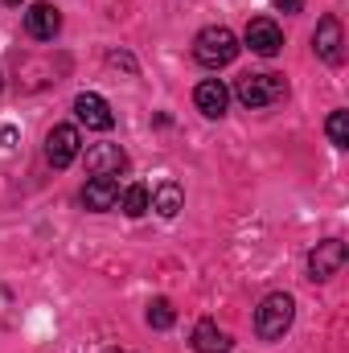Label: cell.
<instances>
[{"label": "cell", "instance_id": "5b68a950", "mask_svg": "<svg viewBox=\"0 0 349 353\" xmlns=\"http://www.w3.org/2000/svg\"><path fill=\"white\" fill-rule=\"evenodd\" d=\"M79 148H83V140H79V128H70V123H58V128L46 136V161H50L54 169L74 165Z\"/></svg>", "mask_w": 349, "mask_h": 353}, {"label": "cell", "instance_id": "52a82bcc", "mask_svg": "<svg viewBox=\"0 0 349 353\" xmlns=\"http://www.w3.org/2000/svg\"><path fill=\"white\" fill-rule=\"evenodd\" d=\"M128 169V152L119 144H90L87 148V173L90 176H119Z\"/></svg>", "mask_w": 349, "mask_h": 353}, {"label": "cell", "instance_id": "3957f363", "mask_svg": "<svg viewBox=\"0 0 349 353\" xmlns=\"http://www.w3.org/2000/svg\"><path fill=\"white\" fill-rule=\"evenodd\" d=\"M283 90H288L283 74H243V79H239V87H235V94H239V103H243V107L259 111V107L279 103V99H283Z\"/></svg>", "mask_w": 349, "mask_h": 353}, {"label": "cell", "instance_id": "2e32d148", "mask_svg": "<svg viewBox=\"0 0 349 353\" xmlns=\"http://www.w3.org/2000/svg\"><path fill=\"white\" fill-rule=\"evenodd\" d=\"M325 132H329V140H333L337 148H349V115L346 111H333V115L325 119Z\"/></svg>", "mask_w": 349, "mask_h": 353}, {"label": "cell", "instance_id": "e0dca14e", "mask_svg": "<svg viewBox=\"0 0 349 353\" xmlns=\"http://www.w3.org/2000/svg\"><path fill=\"white\" fill-rule=\"evenodd\" d=\"M173 321H177V312H173L169 300H152L148 304V325L152 329H173Z\"/></svg>", "mask_w": 349, "mask_h": 353}, {"label": "cell", "instance_id": "30bf717a", "mask_svg": "<svg viewBox=\"0 0 349 353\" xmlns=\"http://www.w3.org/2000/svg\"><path fill=\"white\" fill-rule=\"evenodd\" d=\"M25 29H29V37H37V41H54L58 29H62V12H58L54 4H29Z\"/></svg>", "mask_w": 349, "mask_h": 353}, {"label": "cell", "instance_id": "6da1fadb", "mask_svg": "<svg viewBox=\"0 0 349 353\" xmlns=\"http://www.w3.org/2000/svg\"><path fill=\"white\" fill-rule=\"evenodd\" d=\"M193 58H197L201 66H210V70L230 66V62L239 58V37H235L226 25H206V29L193 37Z\"/></svg>", "mask_w": 349, "mask_h": 353}, {"label": "cell", "instance_id": "9a60e30c", "mask_svg": "<svg viewBox=\"0 0 349 353\" xmlns=\"http://www.w3.org/2000/svg\"><path fill=\"white\" fill-rule=\"evenodd\" d=\"M148 185H128L123 189V197H119V205H123V214L128 218H140V214H148Z\"/></svg>", "mask_w": 349, "mask_h": 353}, {"label": "cell", "instance_id": "7c38bea8", "mask_svg": "<svg viewBox=\"0 0 349 353\" xmlns=\"http://www.w3.org/2000/svg\"><path fill=\"white\" fill-rule=\"evenodd\" d=\"M119 201V181L115 176H90L87 185H83V205L87 210H111Z\"/></svg>", "mask_w": 349, "mask_h": 353}, {"label": "cell", "instance_id": "ba28073f", "mask_svg": "<svg viewBox=\"0 0 349 353\" xmlns=\"http://www.w3.org/2000/svg\"><path fill=\"white\" fill-rule=\"evenodd\" d=\"M346 37H341V21L337 17H325L321 25H317V33H312V50L329 62V66H337L341 58H346Z\"/></svg>", "mask_w": 349, "mask_h": 353}, {"label": "cell", "instance_id": "7a4b0ae2", "mask_svg": "<svg viewBox=\"0 0 349 353\" xmlns=\"http://www.w3.org/2000/svg\"><path fill=\"white\" fill-rule=\"evenodd\" d=\"M292 321H296V300L288 292H271L255 312V333L259 341H279L292 329Z\"/></svg>", "mask_w": 349, "mask_h": 353}, {"label": "cell", "instance_id": "4fadbf2b", "mask_svg": "<svg viewBox=\"0 0 349 353\" xmlns=\"http://www.w3.org/2000/svg\"><path fill=\"white\" fill-rule=\"evenodd\" d=\"M189 345H193V353H230V333H222L214 321H201L193 329Z\"/></svg>", "mask_w": 349, "mask_h": 353}, {"label": "cell", "instance_id": "8fae6325", "mask_svg": "<svg viewBox=\"0 0 349 353\" xmlns=\"http://www.w3.org/2000/svg\"><path fill=\"white\" fill-rule=\"evenodd\" d=\"M193 103H197V111H201V115L218 119V115H226L230 90H226L222 79H206V83H197V90H193Z\"/></svg>", "mask_w": 349, "mask_h": 353}, {"label": "cell", "instance_id": "5bb4252c", "mask_svg": "<svg viewBox=\"0 0 349 353\" xmlns=\"http://www.w3.org/2000/svg\"><path fill=\"white\" fill-rule=\"evenodd\" d=\"M181 205H185V193H181V185H177V181H165V185L148 197V210H157L161 218H177V214H181Z\"/></svg>", "mask_w": 349, "mask_h": 353}, {"label": "cell", "instance_id": "d6986e66", "mask_svg": "<svg viewBox=\"0 0 349 353\" xmlns=\"http://www.w3.org/2000/svg\"><path fill=\"white\" fill-rule=\"evenodd\" d=\"M4 4H21V0H4Z\"/></svg>", "mask_w": 349, "mask_h": 353}, {"label": "cell", "instance_id": "ac0fdd59", "mask_svg": "<svg viewBox=\"0 0 349 353\" xmlns=\"http://www.w3.org/2000/svg\"><path fill=\"white\" fill-rule=\"evenodd\" d=\"M300 4H304V0H275L279 12H300Z\"/></svg>", "mask_w": 349, "mask_h": 353}, {"label": "cell", "instance_id": "9c48e42d", "mask_svg": "<svg viewBox=\"0 0 349 353\" xmlns=\"http://www.w3.org/2000/svg\"><path fill=\"white\" fill-rule=\"evenodd\" d=\"M74 115L94 128V132H111V123H115V115H111V107H107V99L103 94H94V90H83L79 99H74Z\"/></svg>", "mask_w": 349, "mask_h": 353}, {"label": "cell", "instance_id": "277c9868", "mask_svg": "<svg viewBox=\"0 0 349 353\" xmlns=\"http://www.w3.org/2000/svg\"><path fill=\"white\" fill-rule=\"evenodd\" d=\"M349 251L341 239H325V243H317V251L308 255V279H317V283H325V279H333L341 267H346Z\"/></svg>", "mask_w": 349, "mask_h": 353}, {"label": "cell", "instance_id": "8992f818", "mask_svg": "<svg viewBox=\"0 0 349 353\" xmlns=\"http://www.w3.org/2000/svg\"><path fill=\"white\" fill-rule=\"evenodd\" d=\"M247 46H251V54H259V58H275V54L283 50V33H279V25H275L271 17H255V21L247 25Z\"/></svg>", "mask_w": 349, "mask_h": 353}]
</instances>
